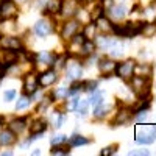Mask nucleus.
<instances>
[{"instance_id": "nucleus-1", "label": "nucleus", "mask_w": 156, "mask_h": 156, "mask_svg": "<svg viewBox=\"0 0 156 156\" xmlns=\"http://www.w3.org/2000/svg\"><path fill=\"white\" fill-rule=\"evenodd\" d=\"M131 81V89L134 92L142 98V97H147L148 95V90H150V86H148V78L145 76H139V75H133L129 78Z\"/></svg>"}, {"instance_id": "nucleus-2", "label": "nucleus", "mask_w": 156, "mask_h": 156, "mask_svg": "<svg viewBox=\"0 0 156 156\" xmlns=\"http://www.w3.org/2000/svg\"><path fill=\"white\" fill-rule=\"evenodd\" d=\"M134 66H136V62L133 59H128V61H123L120 64H115L114 72L117 73V76H120L122 80L129 81V78L134 75Z\"/></svg>"}, {"instance_id": "nucleus-3", "label": "nucleus", "mask_w": 156, "mask_h": 156, "mask_svg": "<svg viewBox=\"0 0 156 156\" xmlns=\"http://www.w3.org/2000/svg\"><path fill=\"white\" fill-rule=\"evenodd\" d=\"M17 14H19L17 5L12 0H3L2 5H0V17L5 20H9V19H14Z\"/></svg>"}, {"instance_id": "nucleus-4", "label": "nucleus", "mask_w": 156, "mask_h": 156, "mask_svg": "<svg viewBox=\"0 0 156 156\" xmlns=\"http://www.w3.org/2000/svg\"><path fill=\"white\" fill-rule=\"evenodd\" d=\"M58 81V73L55 70H47L37 76V84L41 87H48Z\"/></svg>"}, {"instance_id": "nucleus-5", "label": "nucleus", "mask_w": 156, "mask_h": 156, "mask_svg": "<svg viewBox=\"0 0 156 156\" xmlns=\"http://www.w3.org/2000/svg\"><path fill=\"white\" fill-rule=\"evenodd\" d=\"M78 28H80V22H78V20H67L66 23H64L62 31H61L62 39L70 41V37H72L75 33H78Z\"/></svg>"}, {"instance_id": "nucleus-6", "label": "nucleus", "mask_w": 156, "mask_h": 156, "mask_svg": "<svg viewBox=\"0 0 156 156\" xmlns=\"http://www.w3.org/2000/svg\"><path fill=\"white\" fill-rule=\"evenodd\" d=\"M37 76L34 73H28L23 80V92L27 95H33L37 89Z\"/></svg>"}, {"instance_id": "nucleus-7", "label": "nucleus", "mask_w": 156, "mask_h": 156, "mask_svg": "<svg viewBox=\"0 0 156 156\" xmlns=\"http://www.w3.org/2000/svg\"><path fill=\"white\" fill-rule=\"evenodd\" d=\"M76 11H78V2L76 0H62L59 12L64 17H72Z\"/></svg>"}, {"instance_id": "nucleus-8", "label": "nucleus", "mask_w": 156, "mask_h": 156, "mask_svg": "<svg viewBox=\"0 0 156 156\" xmlns=\"http://www.w3.org/2000/svg\"><path fill=\"white\" fill-rule=\"evenodd\" d=\"M66 70H67V78L70 80H78L83 73V69H81V64L76 62V61H70L66 64Z\"/></svg>"}, {"instance_id": "nucleus-9", "label": "nucleus", "mask_w": 156, "mask_h": 156, "mask_svg": "<svg viewBox=\"0 0 156 156\" xmlns=\"http://www.w3.org/2000/svg\"><path fill=\"white\" fill-rule=\"evenodd\" d=\"M17 61V51L16 50H11V48H5L3 50V55H2V59H0V66H3V67H9L12 66Z\"/></svg>"}, {"instance_id": "nucleus-10", "label": "nucleus", "mask_w": 156, "mask_h": 156, "mask_svg": "<svg viewBox=\"0 0 156 156\" xmlns=\"http://www.w3.org/2000/svg\"><path fill=\"white\" fill-rule=\"evenodd\" d=\"M0 47H2L3 50L5 48L19 50L20 48V41L17 37H12V36H2L0 37Z\"/></svg>"}, {"instance_id": "nucleus-11", "label": "nucleus", "mask_w": 156, "mask_h": 156, "mask_svg": "<svg viewBox=\"0 0 156 156\" xmlns=\"http://www.w3.org/2000/svg\"><path fill=\"white\" fill-rule=\"evenodd\" d=\"M34 33H36L37 36H41V37L48 36V34L51 33V25H50L47 20H39V22L34 25Z\"/></svg>"}, {"instance_id": "nucleus-12", "label": "nucleus", "mask_w": 156, "mask_h": 156, "mask_svg": "<svg viewBox=\"0 0 156 156\" xmlns=\"http://www.w3.org/2000/svg\"><path fill=\"white\" fill-rule=\"evenodd\" d=\"M125 14H126V8H125V5H114V6L109 8V16H111L112 19H115V20L123 19Z\"/></svg>"}, {"instance_id": "nucleus-13", "label": "nucleus", "mask_w": 156, "mask_h": 156, "mask_svg": "<svg viewBox=\"0 0 156 156\" xmlns=\"http://www.w3.org/2000/svg\"><path fill=\"white\" fill-rule=\"evenodd\" d=\"M98 69H100L101 73H108L106 76H109L114 72V69H115V62L112 59H101L98 62Z\"/></svg>"}, {"instance_id": "nucleus-14", "label": "nucleus", "mask_w": 156, "mask_h": 156, "mask_svg": "<svg viewBox=\"0 0 156 156\" xmlns=\"http://www.w3.org/2000/svg\"><path fill=\"white\" fill-rule=\"evenodd\" d=\"M47 129V122L45 120H34L30 126V134H42Z\"/></svg>"}, {"instance_id": "nucleus-15", "label": "nucleus", "mask_w": 156, "mask_h": 156, "mask_svg": "<svg viewBox=\"0 0 156 156\" xmlns=\"http://www.w3.org/2000/svg\"><path fill=\"white\" fill-rule=\"evenodd\" d=\"M16 142V134L11 131V129H6V131L0 133V144L2 145H11Z\"/></svg>"}, {"instance_id": "nucleus-16", "label": "nucleus", "mask_w": 156, "mask_h": 156, "mask_svg": "<svg viewBox=\"0 0 156 156\" xmlns=\"http://www.w3.org/2000/svg\"><path fill=\"white\" fill-rule=\"evenodd\" d=\"M142 27H144V23L142 22H136V23H126L125 25V31H126V36H136L142 31Z\"/></svg>"}, {"instance_id": "nucleus-17", "label": "nucleus", "mask_w": 156, "mask_h": 156, "mask_svg": "<svg viewBox=\"0 0 156 156\" xmlns=\"http://www.w3.org/2000/svg\"><path fill=\"white\" fill-rule=\"evenodd\" d=\"M8 129H11L14 134H20L23 129H25V119H14V120L9 123Z\"/></svg>"}, {"instance_id": "nucleus-18", "label": "nucleus", "mask_w": 156, "mask_h": 156, "mask_svg": "<svg viewBox=\"0 0 156 156\" xmlns=\"http://www.w3.org/2000/svg\"><path fill=\"white\" fill-rule=\"evenodd\" d=\"M94 50H95V44H94V41H90V39H86V41L81 44V47H80V55L87 56V55L92 53Z\"/></svg>"}, {"instance_id": "nucleus-19", "label": "nucleus", "mask_w": 156, "mask_h": 156, "mask_svg": "<svg viewBox=\"0 0 156 156\" xmlns=\"http://www.w3.org/2000/svg\"><path fill=\"white\" fill-rule=\"evenodd\" d=\"M95 25H97V28L101 30V31H111L112 30V23L109 22V19H106L105 16H101L95 20Z\"/></svg>"}, {"instance_id": "nucleus-20", "label": "nucleus", "mask_w": 156, "mask_h": 156, "mask_svg": "<svg viewBox=\"0 0 156 156\" xmlns=\"http://www.w3.org/2000/svg\"><path fill=\"white\" fill-rule=\"evenodd\" d=\"M134 75L150 78V75H151V69L147 66V64H136V66H134Z\"/></svg>"}, {"instance_id": "nucleus-21", "label": "nucleus", "mask_w": 156, "mask_h": 156, "mask_svg": "<svg viewBox=\"0 0 156 156\" xmlns=\"http://www.w3.org/2000/svg\"><path fill=\"white\" fill-rule=\"evenodd\" d=\"M61 5H62V0H48L47 12L48 14H56V12L61 11Z\"/></svg>"}, {"instance_id": "nucleus-22", "label": "nucleus", "mask_w": 156, "mask_h": 156, "mask_svg": "<svg viewBox=\"0 0 156 156\" xmlns=\"http://www.w3.org/2000/svg\"><path fill=\"white\" fill-rule=\"evenodd\" d=\"M129 119H131V111L129 109H122V111H119V114H117V117H115V123L123 125Z\"/></svg>"}, {"instance_id": "nucleus-23", "label": "nucleus", "mask_w": 156, "mask_h": 156, "mask_svg": "<svg viewBox=\"0 0 156 156\" xmlns=\"http://www.w3.org/2000/svg\"><path fill=\"white\" fill-rule=\"evenodd\" d=\"M87 142H89V140H87L84 136L73 134V136L69 139V145H70V147H80V145H86Z\"/></svg>"}, {"instance_id": "nucleus-24", "label": "nucleus", "mask_w": 156, "mask_h": 156, "mask_svg": "<svg viewBox=\"0 0 156 156\" xmlns=\"http://www.w3.org/2000/svg\"><path fill=\"white\" fill-rule=\"evenodd\" d=\"M108 111H109V106L105 105V103L101 101L100 105H97L95 109H94V117H97V119H101V117H105V115L108 114Z\"/></svg>"}, {"instance_id": "nucleus-25", "label": "nucleus", "mask_w": 156, "mask_h": 156, "mask_svg": "<svg viewBox=\"0 0 156 156\" xmlns=\"http://www.w3.org/2000/svg\"><path fill=\"white\" fill-rule=\"evenodd\" d=\"M140 33L144 34L145 37H153L156 34V23H144Z\"/></svg>"}, {"instance_id": "nucleus-26", "label": "nucleus", "mask_w": 156, "mask_h": 156, "mask_svg": "<svg viewBox=\"0 0 156 156\" xmlns=\"http://www.w3.org/2000/svg\"><path fill=\"white\" fill-rule=\"evenodd\" d=\"M95 30H97V25H95V23H89V25H86L84 30H83V36H84L86 39H90V41H94Z\"/></svg>"}, {"instance_id": "nucleus-27", "label": "nucleus", "mask_w": 156, "mask_h": 156, "mask_svg": "<svg viewBox=\"0 0 156 156\" xmlns=\"http://www.w3.org/2000/svg\"><path fill=\"white\" fill-rule=\"evenodd\" d=\"M101 101H103V94L98 92V90H94V94L89 97V105H92L95 108L97 105H100Z\"/></svg>"}, {"instance_id": "nucleus-28", "label": "nucleus", "mask_w": 156, "mask_h": 156, "mask_svg": "<svg viewBox=\"0 0 156 156\" xmlns=\"http://www.w3.org/2000/svg\"><path fill=\"white\" fill-rule=\"evenodd\" d=\"M87 106H89V101H86V100H78L76 101V106H75V111L78 112V114H81V115H84L86 112H87Z\"/></svg>"}, {"instance_id": "nucleus-29", "label": "nucleus", "mask_w": 156, "mask_h": 156, "mask_svg": "<svg viewBox=\"0 0 156 156\" xmlns=\"http://www.w3.org/2000/svg\"><path fill=\"white\" fill-rule=\"evenodd\" d=\"M53 97H55L56 100L67 98V97H69V89H66V87H59V89H56L55 92H53Z\"/></svg>"}, {"instance_id": "nucleus-30", "label": "nucleus", "mask_w": 156, "mask_h": 156, "mask_svg": "<svg viewBox=\"0 0 156 156\" xmlns=\"http://www.w3.org/2000/svg\"><path fill=\"white\" fill-rule=\"evenodd\" d=\"M30 105V98L27 97V95H23V97H20L19 100H17V103H16V109L19 111V109H25Z\"/></svg>"}, {"instance_id": "nucleus-31", "label": "nucleus", "mask_w": 156, "mask_h": 156, "mask_svg": "<svg viewBox=\"0 0 156 156\" xmlns=\"http://www.w3.org/2000/svg\"><path fill=\"white\" fill-rule=\"evenodd\" d=\"M101 16H103V6L101 5H97L92 11H90V19H92V20H97Z\"/></svg>"}, {"instance_id": "nucleus-32", "label": "nucleus", "mask_w": 156, "mask_h": 156, "mask_svg": "<svg viewBox=\"0 0 156 156\" xmlns=\"http://www.w3.org/2000/svg\"><path fill=\"white\" fill-rule=\"evenodd\" d=\"M50 153H51V154H58V156H61V154H69L70 150L66 148V147H58V145L55 147V145H53V150H51Z\"/></svg>"}, {"instance_id": "nucleus-33", "label": "nucleus", "mask_w": 156, "mask_h": 156, "mask_svg": "<svg viewBox=\"0 0 156 156\" xmlns=\"http://www.w3.org/2000/svg\"><path fill=\"white\" fill-rule=\"evenodd\" d=\"M67 137L64 136V134H56L53 139H51V145H61L62 142H66Z\"/></svg>"}, {"instance_id": "nucleus-34", "label": "nucleus", "mask_w": 156, "mask_h": 156, "mask_svg": "<svg viewBox=\"0 0 156 156\" xmlns=\"http://www.w3.org/2000/svg\"><path fill=\"white\" fill-rule=\"evenodd\" d=\"M97 87V81H84L83 83V89L84 90H90V92H94Z\"/></svg>"}, {"instance_id": "nucleus-35", "label": "nucleus", "mask_w": 156, "mask_h": 156, "mask_svg": "<svg viewBox=\"0 0 156 156\" xmlns=\"http://www.w3.org/2000/svg\"><path fill=\"white\" fill-rule=\"evenodd\" d=\"M128 154H129V156H148L150 151H148V150H131Z\"/></svg>"}, {"instance_id": "nucleus-36", "label": "nucleus", "mask_w": 156, "mask_h": 156, "mask_svg": "<svg viewBox=\"0 0 156 156\" xmlns=\"http://www.w3.org/2000/svg\"><path fill=\"white\" fill-rule=\"evenodd\" d=\"M14 97H16V92H14V90H6L5 95H3V98H5L6 101H11Z\"/></svg>"}, {"instance_id": "nucleus-37", "label": "nucleus", "mask_w": 156, "mask_h": 156, "mask_svg": "<svg viewBox=\"0 0 156 156\" xmlns=\"http://www.w3.org/2000/svg\"><path fill=\"white\" fill-rule=\"evenodd\" d=\"M114 148H115L114 145H112V147H106V148H103V150H101V153H100V154H101V156H108V154H111V153H114V151H115Z\"/></svg>"}, {"instance_id": "nucleus-38", "label": "nucleus", "mask_w": 156, "mask_h": 156, "mask_svg": "<svg viewBox=\"0 0 156 156\" xmlns=\"http://www.w3.org/2000/svg\"><path fill=\"white\" fill-rule=\"evenodd\" d=\"M139 112H140V114L136 117V120H137V122H144V120L147 119V112H145V111H139Z\"/></svg>"}, {"instance_id": "nucleus-39", "label": "nucleus", "mask_w": 156, "mask_h": 156, "mask_svg": "<svg viewBox=\"0 0 156 156\" xmlns=\"http://www.w3.org/2000/svg\"><path fill=\"white\" fill-rule=\"evenodd\" d=\"M48 103H50V98H44V101L39 105V108H37V111H42V109H45L47 106H48Z\"/></svg>"}, {"instance_id": "nucleus-40", "label": "nucleus", "mask_w": 156, "mask_h": 156, "mask_svg": "<svg viewBox=\"0 0 156 156\" xmlns=\"http://www.w3.org/2000/svg\"><path fill=\"white\" fill-rule=\"evenodd\" d=\"M62 122H64V115H59L58 117V120H56V128H59V126H62Z\"/></svg>"}, {"instance_id": "nucleus-41", "label": "nucleus", "mask_w": 156, "mask_h": 156, "mask_svg": "<svg viewBox=\"0 0 156 156\" xmlns=\"http://www.w3.org/2000/svg\"><path fill=\"white\" fill-rule=\"evenodd\" d=\"M103 5H106L108 8H111V6H112V0H105V2H103Z\"/></svg>"}, {"instance_id": "nucleus-42", "label": "nucleus", "mask_w": 156, "mask_h": 156, "mask_svg": "<svg viewBox=\"0 0 156 156\" xmlns=\"http://www.w3.org/2000/svg\"><path fill=\"white\" fill-rule=\"evenodd\" d=\"M83 2H94V0H83Z\"/></svg>"}]
</instances>
